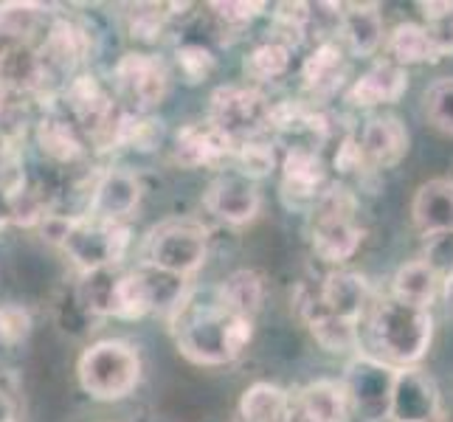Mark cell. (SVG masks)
<instances>
[{"label": "cell", "instance_id": "cell-1", "mask_svg": "<svg viewBox=\"0 0 453 422\" xmlns=\"http://www.w3.org/2000/svg\"><path fill=\"white\" fill-rule=\"evenodd\" d=\"M374 357L392 364L395 369L417 366L431 349L434 316L431 310L397 302L392 295L374 299L366 318Z\"/></svg>", "mask_w": 453, "mask_h": 422}, {"label": "cell", "instance_id": "cell-2", "mask_svg": "<svg viewBox=\"0 0 453 422\" xmlns=\"http://www.w3.org/2000/svg\"><path fill=\"white\" fill-rule=\"evenodd\" d=\"M364 242L357 226V195L347 183H326V189L310 209V245L312 254L326 265L349 262Z\"/></svg>", "mask_w": 453, "mask_h": 422}, {"label": "cell", "instance_id": "cell-3", "mask_svg": "<svg viewBox=\"0 0 453 422\" xmlns=\"http://www.w3.org/2000/svg\"><path fill=\"white\" fill-rule=\"evenodd\" d=\"M82 388L96 400H124L142 380V357L127 341L107 338L88 347L76 364Z\"/></svg>", "mask_w": 453, "mask_h": 422}, {"label": "cell", "instance_id": "cell-4", "mask_svg": "<svg viewBox=\"0 0 453 422\" xmlns=\"http://www.w3.org/2000/svg\"><path fill=\"white\" fill-rule=\"evenodd\" d=\"M395 372L397 369L392 364L380 361L372 352H355L341 378L349 414H355L361 422H388Z\"/></svg>", "mask_w": 453, "mask_h": 422}, {"label": "cell", "instance_id": "cell-5", "mask_svg": "<svg viewBox=\"0 0 453 422\" xmlns=\"http://www.w3.org/2000/svg\"><path fill=\"white\" fill-rule=\"evenodd\" d=\"M144 259L152 271L183 281L206 259V228L195 220H169L152 228L144 242Z\"/></svg>", "mask_w": 453, "mask_h": 422}, {"label": "cell", "instance_id": "cell-6", "mask_svg": "<svg viewBox=\"0 0 453 422\" xmlns=\"http://www.w3.org/2000/svg\"><path fill=\"white\" fill-rule=\"evenodd\" d=\"M271 99L257 88L226 85L211 93L209 124L228 135L234 144H242L271 133Z\"/></svg>", "mask_w": 453, "mask_h": 422}, {"label": "cell", "instance_id": "cell-7", "mask_svg": "<svg viewBox=\"0 0 453 422\" xmlns=\"http://www.w3.org/2000/svg\"><path fill=\"white\" fill-rule=\"evenodd\" d=\"M116 90L124 102L133 104L135 113H150L155 107H161L172 76L161 57L147 51H130L116 62Z\"/></svg>", "mask_w": 453, "mask_h": 422}, {"label": "cell", "instance_id": "cell-8", "mask_svg": "<svg viewBox=\"0 0 453 422\" xmlns=\"http://www.w3.org/2000/svg\"><path fill=\"white\" fill-rule=\"evenodd\" d=\"M282 183L279 197L290 211H307L316 206V200L326 189V164L319 150L310 147H288L282 158Z\"/></svg>", "mask_w": 453, "mask_h": 422}, {"label": "cell", "instance_id": "cell-9", "mask_svg": "<svg viewBox=\"0 0 453 422\" xmlns=\"http://www.w3.org/2000/svg\"><path fill=\"white\" fill-rule=\"evenodd\" d=\"M442 414L440 386L419 366H405L395 372L388 422H436Z\"/></svg>", "mask_w": 453, "mask_h": 422}, {"label": "cell", "instance_id": "cell-10", "mask_svg": "<svg viewBox=\"0 0 453 422\" xmlns=\"http://www.w3.org/2000/svg\"><path fill=\"white\" fill-rule=\"evenodd\" d=\"M293 304L299 310L302 321L307 324L310 335L316 338V343H321L326 352H333V355L361 352V326L333 316V312L319 302V290H312L310 285H299L293 295Z\"/></svg>", "mask_w": 453, "mask_h": 422}, {"label": "cell", "instance_id": "cell-11", "mask_svg": "<svg viewBox=\"0 0 453 422\" xmlns=\"http://www.w3.org/2000/svg\"><path fill=\"white\" fill-rule=\"evenodd\" d=\"M203 206H206L214 217L226 220L228 226H245L259 214L262 195L254 180H248L245 175L231 169V172H223V175H217L209 183Z\"/></svg>", "mask_w": 453, "mask_h": 422}, {"label": "cell", "instance_id": "cell-12", "mask_svg": "<svg viewBox=\"0 0 453 422\" xmlns=\"http://www.w3.org/2000/svg\"><path fill=\"white\" fill-rule=\"evenodd\" d=\"M355 138L369 169H395L409 152V130L392 113L372 116Z\"/></svg>", "mask_w": 453, "mask_h": 422}, {"label": "cell", "instance_id": "cell-13", "mask_svg": "<svg viewBox=\"0 0 453 422\" xmlns=\"http://www.w3.org/2000/svg\"><path fill=\"white\" fill-rule=\"evenodd\" d=\"M335 35L347 54L361 57V59L374 57L380 51V45L386 42L380 6L378 4H341Z\"/></svg>", "mask_w": 453, "mask_h": 422}, {"label": "cell", "instance_id": "cell-14", "mask_svg": "<svg viewBox=\"0 0 453 422\" xmlns=\"http://www.w3.org/2000/svg\"><path fill=\"white\" fill-rule=\"evenodd\" d=\"M234 141L211 124H186L175 135V161L186 169H220L234 158Z\"/></svg>", "mask_w": 453, "mask_h": 422}, {"label": "cell", "instance_id": "cell-15", "mask_svg": "<svg viewBox=\"0 0 453 422\" xmlns=\"http://www.w3.org/2000/svg\"><path fill=\"white\" fill-rule=\"evenodd\" d=\"M347 82V51L333 37H324L302 62V85L310 99H333Z\"/></svg>", "mask_w": 453, "mask_h": 422}, {"label": "cell", "instance_id": "cell-16", "mask_svg": "<svg viewBox=\"0 0 453 422\" xmlns=\"http://www.w3.org/2000/svg\"><path fill=\"white\" fill-rule=\"evenodd\" d=\"M319 290V302L333 312V316L357 324L366 318V312L372 307V288L366 276L355 273V271H333L326 273V279L316 288Z\"/></svg>", "mask_w": 453, "mask_h": 422}, {"label": "cell", "instance_id": "cell-17", "mask_svg": "<svg viewBox=\"0 0 453 422\" xmlns=\"http://www.w3.org/2000/svg\"><path fill=\"white\" fill-rule=\"evenodd\" d=\"M411 220H414V228L423 234L426 240L453 237V180L450 178H434L419 186L411 200Z\"/></svg>", "mask_w": 453, "mask_h": 422}, {"label": "cell", "instance_id": "cell-18", "mask_svg": "<svg viewBox=\"0 0 453 422\" xmlns=\"http://www.w3.org/2000/svg\"><path fill=\"white\" fill-rule=\"evenodd\" d=\"M138 197H142V186L124 169H111L96 183L90 197V220L121 226L135 211Z\"/></svg>", "mask_w": 453, "mask_h": 422}, {"label": "cell", "instance_id": "cell-19", "mask_svg": "<svg viewBox=\"0 0 453 422\" xmlns=\"http://www.w3.org/2000/svg\"><path fill=\"white\" fill-rule=\"evenodd\" d=\"M409 90V71L395 65V62H374L369 71H364L357 80L349 85V102L355 107H383V104H395L405 96Z\"/></svg>", "mask_w": 453, "mask_h": 422}, {"label": "cell", "instance_id": "cell-20", "mask_svg": "<svg viewBox=\"0 0 453 422\" xmlns=\"http://www.w3.org/2000/svg\"><path fill=\"white\" fill-rule=\"evenodd\" d=\"M158 304H164V299L152 276H147L144 271H133V273L116 276L107 316L135 321V318H144L147 312H152Z\"/></svg>", "mask_w": 453, "mask_h": 422}, {"label": "cell", "instance_id": "cell-21", "mask_svg": "<svg viewBox=\"0 0 453 422\" xmlns=\"http://www.w3.org/2000/svg\"><path fill=\"white\" fill-rule=\"evenodd\" d=\"M440 290H442V276L434 271V265H428L426 259H411V262H403L397 268L392 279V293L388 295L397 302L431 310Z\"/></svg>", "mask_w": 453, "mask_h": 422}, {"label": "cell", "instance_id": "cell-22", "mask_svg": "<svg viewBox=\"0 0 453 422\" xmlns=\"http://www.w3.org/2000/svg\"><path fill=\"white\" fill-rule=\"evenodd\" d=\"M214 293L228 316L254 318L265 299V281L257 271L245 268V271H234L223 285L214 288Z\"/></svg>", "mask_w": 453, "mask_h": 422}, {"label": "cell", "instance_id": "cell-23", "mask_svg": "<svg viewBox=\"0 0 453 422\" xmlns=\"http://www.w3.org/2000/svg\"><path fill=\"white\" fill-rule=\"evenodd\" d=\"M35 138L45 158L57 164H73L85 155V141L62 116H42L37 121Z\"/></svg>", "mask_w": 453, "mask_h": 422}, {"label": "cell", "instance_id": "cell-24", "mask_svg": "<svg viewBox=\"0 0 453 422\" xmlns=\"http://www.w3.org/2000/svg\"><path fill=\"white\" fill-rule=\"evenodd\" d=\"M290 403L293 397L282 386L259 380L242 392L237 414H240V422H282Z\"/></svg>", "mask_w": 453, "mask_h": 422}, {"label": "cell", "instance_id": "cell-25", "mask_svg": "<svg viewBox=\"0 0 453 422\" xmlns=\"http://www.w3.org/2000/svg\"><path fill=\"white\" fill-rule=\"evenodd\" d=\"M299 405L312 422H349V403L343 395L341 380H316L307 383L299 395Z\"/></svg>", "mask_w": 453, "mask_h": 422}, {"label": "cell", "instance_id": "cell-26", "mask_svg": "<svg viewBox=\"0 0 453 422\" xmlns=\"http://www.w3.org/2000/svg\"><path fill=\"white\" fill-rule=\"evenodd\" d=\"M386 54L388 62L409 71V65H419V62H434L431 57V45H428V35L423 23H397L392 31L386 35Z\"/></svg>", "mask_w": 453, "mask_h": 422}, {"label": "cell", "instance_id": "cell-27", "mask_svg": "<svg viewBox=\"0 0 453 422\" xmlns=\"http://www.w3.org/2000/svg\"><path fill=\"white\" fill-rule=\"evenodd\" d=\"M312 6L310 4H279L271 14V40L285 45V49H299L304 42L310 23H312Z\"/></svg>", "mask_w": 453, "mask_h": 422}, {"label": "cell", "instance_id": "cell-28", "mask_svg": "<svg viewBox=\"0 0 453 422\" xmlns=\"http://www.w3.org/2000/svg\"><path fill=\"white\" fill-rule=\"evenodd\" d=\"M290 49L279 45L273 40L259 42L257 49H251V54L245 57L242 71L251 82H276L279 76H285L290 71Z\"/></svg>", "mask_w": 453, "mask_h": 422}, {"label": "cell", "instance_id": "cell-29", "mask_svg": "<svg viewBox=\"0 0 453 422\" xmlns=\"http://www.w3.org/2000/svg\"><path fill=\"white\" fill-rule=\"evenodd\" d=\"M164 127L158 119L144 116V113H121L119 133H116V147H130L138 152H150L161 144Z\"/></svg>", "mask_w": 453, "mask_h": 422}, {"label": "cell", "instance_id": "cell-30", "mask_svg": "<svg viewBox=\"0 0 453 422\" xmlns=\"http://www.w3.org/2000/svg\"><path fill=\"white\" fill-rule=\"evenodd\" d=\"M234 164H237L240 175H245L248 180H262L268 178L271 172L276 169V150L271 141L265 138H251V141H242V144L234 147Z\"/></svg>", "mask_w": 453, "mask_h": 422}, {"label": "cell", "instance_id": "cell-31", "mask_svg": "<svg viewBox=\"0 0 453 422\" xmlns=\"http://www.w3.org/2000/svg\"><path fill=\"white\" fill-rule=\"evenodd\" d=\"M423 113L431 127L445 135H453V76L436 80L423 93Z\"/></svg>", "mask_w": 453, "mask_h": 422}, {"label": "cell", "instance_id": "cell-32", "mask_svg": "<svg viewBox=\"0 0 453 422\" xmlns=\"http://www.w3.org/2000/svg\"><path fill=\"white\" fill-rule=\"evenodd\" d=\"M175 62H178L180 76H183V80L189 82V85L206 82L209 76L214 73V65H217L214 54L206 49V45H197V42H186V45H180V49L175 51Z\"/></svg>", "mask_w": 453, "mask_h": 422}, {"label": "cell", "instance_id": "cell-33", "mask_svg": "<svg viewBox=\"0 0 453 422\" xmlns=\"http://www.w3.org/2000/svg\"><path fill=\"white\" fill-rule=\"evenodd\" d=\"M31 333V316L23 304H4L0 307V343L18 347Z\"/></svg>", "mask_w": 453, "mask_h": 422}, {"label": "cell", "instance_id": "cell-34", "mask_svg": "<svg viewBox=\"0 0 453 422\" xmlns=\"http://www.w3.org/2000/svg\"><path fill=\"white\" fill-rule=\"evenodd\" d=\"M423 28H426V35H428V45H431L434 62H440L445 57H453V12L426 20Z\"/></svg>", "mask_w": 453, "mask_h": 422}, {"label": "cell", "instance_id": "cell-35", "mask_svg": "<svg viewBox=\"0 0 453 422\" xmlns=\"http://www.w3.org/2000/svg\"><path fill=\"white\" fill-rule=\"evenodd\" d=\"M150 12H144V6H138V12L133 14V23H130V35L135 40H144V42H155L161 37L164 23H166V14L161 12V6H147Z\"/></svg>", "mask_w": 453, "mask_h": 422}, {"label": "cell", "instance_id": "cell-36", "mask_svg": "<svg viewBox=\"0 0 453 422\" xmlns=\"http://www.w3.org/2000/svg\"><path fill=\"white\" fill-rule=\"evenodd\" d=\"M209 9H214V14L226 26L242 28V26H248L251 20L259 18V14L265 12V4H245V0H240V4H211Z\"/></svg>", "mask_w": 453, "mask_h": 422}, {"label": "cell", "instance_id": "cell-37", "mask_svg": "<svg viewBox=\"0 0 453 422\" xmlns=\"http://www.w3.org/2000/svg\"><path fill=\"white\" fill-rule=\"evenodd\" d=\"M417 9L426 20H431V18H440V14L453 12V0H419Z\"/></svg>", "mask_w": 453, "mask_h": 422}, {"label": "cell", "instance_id": "cell-38", "mask_svg": "<svg viewBox=\"0 0 453 422\" xmlns=\"http://www.w3.org/2000/svg\"><path fill=\"white\" fill-rule=\"evenodd\" d=\"M282 422H312V419L307 417V411L299 405V400L293 397V403H290V409H288V414H285Z\"/></svg>", "mask_w": 453, "mask_h": 422}, {"label": "cell", "instance_id": "cell-39", "mask_svg": "<svg viewBox=\"0 0 453 422\" xmlns=\"http://www.w3.org/2000/svg\"><path fill=\"white\" fill-rule=\"evenodd\" d=\"M442 295H445V304L453 310V271L442 279Z\"/></svg>", "mask_w": 453, "mask_h": 422}, {"label": "cell", "instance_id": "cell-40", "mask_svg": "<svg viewBox=\"0 0 453 422\" xmlns=\"http://www.w3.org/2000/svg\"><path fill=\"white\" fill-rule=\"evenodd\" d=\"M0 422H12V409L4 395H0Z\"/></svg>", "mask_w": 453, "mask_h": 422}]
</instances>
